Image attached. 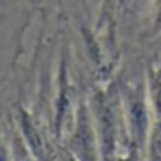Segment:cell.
Segmentation results:
<instances>
[{
  "instance_id": "2",
  "label": "cell",
  "mask_w": 161,
  "mask_h": 161,
  "mask_svg": "<svg viewBox=\"0 0 161 161\" xmlns=\"http://www.w3.org/2000/svg\"><path fill=\"white\" fill-rule=\"evenodd\" d=\"M144 88L153 119H161V56H156L147 66Z\"/></svg>"
},
{
  "instance_id": "1",
  "label": "cell",
  "mask_w": 161,
  "mask_h": 161,
  "mask_svg": "<svg viewBox=\"0 0 161 161\" xmlns=\"http://www.w3.org/2000/svg\"><path fill=\"white\" fill-rule=\"evenodd\" d=\"M16 128L19 130L21 137L25 139L26 146L30 147L36 161H61V153H57L56 146L49 139L45 130L40 126L36 118L25 108L18 109Z\"/></svg>"
},
{
  "instance_id": "3",
  "label": "cell",
  "mask_w": 161,
  "mask_h": 161,
  "mask_svg": "<svg viewBox=\"0 0 161 161\" xmlns=\"http://www.w3.org/2000/svg\"><path fill=\"white\" fill-rule=\"evenodd\" d=\"M146 161H161V119H153L147 135L146 149H144Z\"/></svg>"
},
{
  "instance_id": "4",
  "label": "cell",
  "mask_w": 161,
  "mask_h": 161,
  "mask_svg": "<svg viewBox=\"0 0 161 161\" xmlns=\"http://www.w3.org/2000/svg\"><path fill=\"white\" fill-rule=\"evenodd\" d=\"M9 144H11V151H12V161H36L18 128L11 130Z\"/></svg>"
},
{
  "instance_id": "7",
  "label": "cell",
  "mask_w": 161,
  "mask_h": 161,
  "mask_svg": "<svg viewBox=\"0 0 161 161\" xmlns=\"http://www.w3.org/2000/svg\"><path fill=\"white\" fill-rule=\"evenodd\" d=\"M61 161H76V158H75L68 149H63L61 151Z\"/></svg>"
},
{
  "instance_id": "6",
  "label": "cell",
  "mask_w": 161,
  "mask_h": 161,
  "mask_svg": "<svg viewBox=\"0 0 161 161\" xmlns=\"http://www.w3.org/2000/svg\"><path fill=\"white\" fill-rule=\"evenodd\" d=\"M154 33H161V0H153V16H151Z\"/></svg>"
},
{
  "instance_id": "5",
  "label": "cell",
  "mask_w": 161,
  "mask_h": 161,
  "mask_svg": "<svg viewBox=\"0 0 161 161\" xmlns=\"http://www.w3.org/2000/svg\"><path fill=\"white\" fill-rule=\"evenodd\" d=\"M0 161H12V151L9 144V135L0 128Z\"/></svg>"
}]
</instances>
